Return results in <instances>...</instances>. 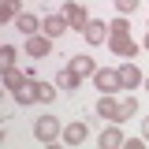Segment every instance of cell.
Returning a JSON list of instances; mask_svg holds the SVG:
<instances>
[{
	"instance_id": "cell-6",
	"label": "cell",
	"mask_w": 149,
	"mask_h": 149,
	"mask_svg": "<svg viewBox=\"0 0 149 149\" xmlns=\"http://www.w3.org/2000/svg\"><path fill=\"white\" fill-rule=\"evenodd\" d=\"M26 52L34 56V60L49 56V52H52V37H49V34H30V37H26Z\"/></svg>"
},
{
	"instance_id": "cell-25",
	"label": "cell",
	"mask_w": 149,
	"mask_h": 149,
	"mask_svg": "<svg viewBox=\"0 0 149 149\" xmlns=\"http://www.w3.org/2000/svg\"><path fill=\"white\" fill-rule=\"evenodd\" d=\"M146 90H149V78H146Z\"/></svg>"
},
{
	"instance_id": "cell-14",
	"label": "cell",
	"mask_w": 149,
	"mask_h": 149,
	"mask_svg": "<svg viewBox=\"0 0 149 149\" xmlns=\"http://www.w3.org/2000/svg\"><path fill=\"white\" fill-rule=\"evenodd\" d=\"M15 26H19V34L30 37V34H37V30H41V19H37V15H19Z\"/></svg>"
},
{
	"instance_id": "cell-4",
	"label": "cell",
	"mask_w": 149,
	"mask_h": 149,
	"mask_svg": "<svg viewBox=\"0 0 149 149\" xmlns=\"http://www.w3.org/2000/svg\"><path fill=\"white\" fill-rule=\"evenodd\" d=\"M60 15L67 19V26H74V30H86V22H90V11H86L78 0H67V4L60 8Z\"/></svg>"
},
{
	"instance_id": "cell-3",
	"label": "cell",
	"mask_w": 149,
	"mask_h": 149,
	"mask_svg": "<svg viewBox=\"0 0 149 149\" xmlns=\"http://www.w3.org/2000/svg\"><path fill=\"white\" fill-rule=\"evenodd\" d=\"M108 49H112L116 56H123V60H134L142 45H138L130 34H108Z\"/></svg>"
},
{
	"instance_id": "cell-17",
	"label": "cell",
	"mask_w": 149,
	"mask_h": 149,
	"mask_svg": "<svg viewBox=\"0 0 149 149\" xmlns=\"http://www.w3.org/2000/svg\"><path fill=\"white\" fill-rule=\"evenodd\" d=\"M22 78H26V74L19 71V67H4V86H8L11 93L19 90V82H22Z\"/></svg>"
},
{
	"instance_id": "cell-13",
	"label": "cell",
	"mask_w": 149,
	"mask_h": 149,
	"mask_svg": "<svg viewBox=\"0 0 149 149\" xmlns=\"http://www.w3.org/2000/svg\"><path fill=\"white\" fill-rule=\"evenodd\" d=\"M41 26H45V34H49V37H60L63 30H67V19H63V15H45V19H41Z\"/></svg>"
},
{
	"instance_id": "cell-5",
	"label": "cell",
	"mask_w": 149,
	"mask_h": 149,
	"mask_svg": "<svg viewBox=\"0 0 149 149\" xmlns=\"http://www.w3.org/2000/svg\"><path fill=\"white\" fill-rule=\"evenodd\" d=\"M93 86H97L101 93H116V90H123L119 71H112V67H97V71H93Z\"/></svg>"
},
{
	"instance_id": "cell-10",
	"label": "cell",
	"mask_w": 149,
	"mask_h": 149,
	"mask_svg": "<svg viewBox=\"0 0 149 149\" xmlns=\"http://www.w3.org/2000/svg\"><path fill=\"white\" fill-rule=\"evenodd\" d=\"M82 34H86V41H90V45H104V37H108V26H104L101 19H90Z\"/></svg>"
},
{
	"instance_id": "cell-22",
	"label": "cell",
	"mask_w": 149,
	"mask_h": 149,
	"mask_svg": "<svg viewBox=\"0 0 149 149\" xmlns=\"http://www.w3.org/2000/svg\"><path fill=\"white\" fill-rule=\"evenodd\" d=\"M146 146H149L146 138H127V142H123V149H146Z\"/></svg>"
},
{
	"instance_id": "cell-24",
	"label": "cell",
	"mask_w": 149,
	"mask_h": 149,
	"mask_svg": "<svg viewBox=\"0 0 149 149\" xmlns=\"http://www.w3.org/2000/svg\"><path fill=\"white\" fill-rule=\"evenodd\" d=\"M142 49H149V34H146V37H142Z\"/></svg>"
},
{
	"instance_id": "cell-23",
	"label": "cell",
	"mask_w": 149,
	"mask_h": 149,
	"mask_svg": "<svg viewBox=\"0 0 149 149\" xmlns=\"http://www.w3.org/2000/svg\"><path fill=\"white\" fill-rule=\"evenodd\" d=\"M142 138H146V142H149V116H146V119H142Z\"/></svg>"
},
{
	"instance_id": "cell-2",
	"label": "cell",
	"mask_w": 149,
	"mask_h": 149,
	"mask_svg": "<svg viewBox=\"0 0 149 149\" xmlns=\"http://www.w3.org/2000/svg\"><path fill=\"white\" fill-rule=\"evenodd\" d=\"M34 138L41 142V146H49V142H56V138H63L60 119H56V116H41V119L34 123Z\"/></svg>"
},
{
	"instance_id": "cell-11",
	"label": "cell",
	"mask_w": 149,
	"mask_h": 149,
	"mask_svg": "<svg viewBox=\"0 0 149 149\" xmlns=\"http://www.w3.org/2000/svg\"><path fill=\"white\" fill-rule=\"evenodd\" d=\"M119 82H123V90H134V86L142 82V71H138V63H134V60H127V63L119 67Z\"/></svg>"
},
{
	"instance_id": "cell-7",
	"label": "cell",
	"mask_w": 149,
	"mask_h": 149,
	"mask_svg": "<svg viewBox=\"0 0 149 149\" xmlns=\"http://www.w3.org/2000/svg\"><path fill=\"white\" fill-rule=\"evenodd\" d=\"M15 101H19V104H37V78H34V74H26V78L19 82Z\"/></svg>"
},
{
	"instance_id": "cell-21",
	"label": "cell",
	"mask_w": 149,
	"mask_h": 149,
	"mask_svg": "<svg viewBox=\"0 0 149 149\" xmlns=\"http://www.w3.org/2000/svg\"><path fill=\"white\" fill-rule=\"evenodd\" d=\"M116 11H123V15L138 11V0H116Z\"/></svg>"
},
{
	"instance_id": "cell-15",
	"label": "cell",
	"mask_w": 149,
	"mask_h": 149,
	"mask_svg": "<svg viewBox=\"0 0 149 149\" xmlns=\"http://www.w3.org/2000/svg\"><path fill=\"white\" fill-rule=\"evenodd\" d=\"M78 82H82V74H74L71 67H63L60 78H56V86H60V90H78Z\"/></svg>"
},
{
	"instance_id": "cell-19",
	"label": "cell",
	"mask_w": 149,
	"mask_h": 149,
	"mask_svg": "<svg viewBox=\"0 0 149 149\" xmlns=\"http://www.w3.org/2000/svg\"><path fill=\"white\" fill-rule=\"evenodd\" d=\"M108 34H130V19H127V15L112 19V22H108Z\"/></svg>"
},
{
	"instance_id": "cell-18",
	"label": "cell",
	"mask_w": 149,
	"mask_h": 149,
	"mask_svg": "<svg viewBox=\"0 0 149 149\" xmlns=\"http://www.w3.org/2000/svg\"><path fill=\"white\" fill-rule=\"evenodd\" d=\"M56 90H60V86H49V82H37V104H49V101L56 97Z\"/></svg>"
},
{
	"instance_id": "cell-9",
	"label": "cell",
	"mask_w": 149,
	"mask_h": 149,
	"mask_svg": "<svg viewBox=\"0 0 149 149\" xmlns=\"http://www.w3.org/2000/svg\"><path fill=\"white\" fill-rule=\"evenodd\" d=\"M86 134H90V127H86L82 119H74V123L63 127V142H67V146H82V142H86Z\"/></svg>"
},
{
	"instance_id": "cell-16",
	"label": "cell",
	"mask_w": 149,
	"mask_h": 149,
	"mask_svg": "<svg viewBox=\"0 0 149 149\" xmlns=\"http://www.w3.org/2000/svg\"><path fill=\"white\" fill-rule=\"evenodd\" d=\"M22 15V4L19 0H4L0 4V22H11V19H19Z\"/></svg>"
},
{
	"instance_id": "cell-12",
	"label": "cell",
	"mask_w": 149,
	"mask_h": 149,
	"mask_svg": "<svg viewBox=\"0 0 149 149\" xmlns=\"http://www.w3.org/2000/svg\"><path fill=\"white\" fill-rule=\"evenodd\" d=\"M67 67H71L74 74H82V78L97 71V63H93V56H86V52H82V56H71V63H67Z\"/></svg>"
},
{
	"instance_id": "cell-20",
	"label": "cell",
	"mask_w": 149,
	"mask_h": 149,
	"mask_svg": "<svg viewBox=\"0 0 149 149\" xmlns=\"http://www.w3.org/2000/svg\"><path fill=\"white\" fill-rule=\"evenodd\" d=\"M0 67H15V45H0Z\"/></svg>"
},
{
	"instance_id": "cell-1",
	"label": "cell",
	"mask_w": 149,
	"mask_h": 149,
	"mask_svg": "<svg viewBox=\"0 0 149 149\" xmlns=\"http://www.w3.org/2000/svg\"><path fill=\"white\" fill-rule=\"evenodd\" d=\"M134 97H123V101H116L112 93H101V101H97V116L101 119H108V123H123V119H130L134 116Z\"/></svg>"
},
{
	"instance_id": "cell-8",
	"label": "cell",
	"mask_w": 149,
	"mask_h": 149,
	"mask_svg": "<svg viewBox=\"0 0 149 149\" xmlns=\"http://www.w3.org/2000/svg\"><path fill=\"white\" fill-rule=\"evenodd\" d=\"M123 130H119V123H112V127H104V134H97V146L101 149H123Z\"/></svg>"
}]
</instances>
